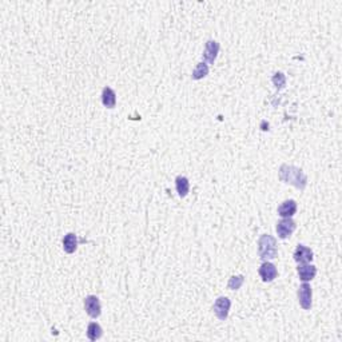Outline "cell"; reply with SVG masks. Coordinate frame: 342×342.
<instances>
[{"label": "cell", "mask_w": 342, "mask_h": 342, "mask_svg": "<svg viewBox=\"0 0 342 342\" xmlns=\"http://www.w3.org/2000/svg\"><path fill=\"white\" fill-rule=\"evenodd\" d=\"M102 334H103V330H102V327L99 324H96V322H91L90 325L87 326V338L90 340V341H96V340H99L102 337Z\"/></svg>", "instance_id": "obj_15"}, {"label": "cell", "mask_w": 342, "mask_h": 342, "mask_svg": "<svg viewBox=\"0 0 342 342\" xmlns=\"http://www.w3.org/2000/svg\"><path fill=\"white\" fill-rule=\"evenodd\" d=\"M243 282H245L243 275H234V277H231L229 279L227 288H229L230 290H238V289L243 285Z\"/></svg>", "instance_id": "obj_18"}, {"label": "cell", "mask_w": 342, "mask_h": 342, "mask_svg": "<svg viewBox=\"0 0 342 342\" xmlns=\"http://www.w3.org/2000/svg\"><path fill=\"white\" fill-rule=\"evenodd\" d=\"M207 75H208V66L206 63L201 62V63H198L197 66H195V68H194V71H192L191 78L194 80H201L203 79V78H206Z\"/></svg>", "instance_id": "obj_16"}, {"label": "cell", "mask_w": 342, "mask_h": 342, "mask_svg": "<svg viewBox=\"0 0 342 342\" xmlns=\"http://www.w3.org/2000/svg\"><path fill=\"white\" fill-rule=\"evenodd\" d=\"M272 82L273 85L275 86L277 90H282L283 87H285V85H286V76H285L282 72H275V74L273 75Z\"/></svg>", "instance_id": "obj_17"}, {"label": "cell", "mask_w": 342, "mask_h": 342, "mask_svg": "<svg viewBox=\"0 0 342 342\" xmlns=\"http://www.w3.org/2000/svg\"><path fill=\"white\" fill-rule=\"evenodd\" d=\"M219 52V43L217 40H207L206 46H205V51H203L202 59L203 63L214 64L215 59L218 56Z\"/></svg>", "instance_id": "obj_7"}, {"label": "cell", "mask_w": 342, "mask_h": 342, "mask_svg": "<svg viewBox=\"0 0 342 342\" xmlns=\"http://www.w3.org/2000/svg\"><path fill=\"white\" fill-rule=\"evenodd\" d=\"M278 178L283 183H288L291 186L297 187L298 190H305L308 186V176L298 167L293 165H286L283 163L278 170Z\"/></svg>", "instance_id": "obj_1"}, {"label": "cell", "mask_w": 342, "mask_h": 342, "mask_svg": "<svg viewBox=\"0 0 342 342\" xmlns=\"http://www.w3.org/2000/svg\"><path fill=\"white\" fill-rule=\"evenodd\" d=\"M277 234L281 239H288L295 230V222L291 218H282L277 223Z\"/></svg>", "instance_id": "obj_5"}, {"label": "cell", "mask_w": 342, "mask_h": 342, "mask_svg": "<svg viewBox=\"0 0 342 342\" xmlns=\"http://www.w3.org/2000/svg\"><path fill=\"white\" fill-rule=\"evenodd\" d=\"M297 273H298L301 281L309 282L311 279H314L315 274H317V267L309 265V263H299L297 267Z\"/></svg>", "instance_id": "obj_10"}, {"label": "cell", "mask_w": 342, "mask_h": 342, "mask_svg": "<svg viewBox=\"0 0 342 342\" xmlns=\"http://www.w3.org/2000/svg\"><path fill=\"white\" fill-rule=\"evenodd\" d=\"M258 273H259V277L262 278V281H263V282H272V281H274L278 275L277 267L274 266L272 262H267V261L262 263L261 267H259V270H258Z\"/></svg>", "instance_id": "obj_8"}, {"label": "cell", "mask_w": 342, "mask_h": 342, "mask_svg": "<svg viewBox=\"0 0 342 342\" xmlns=\"http://www.w3.org/2000/svg\"><path fill=\"white\" fill-rule=\"evenodd\" d=\"M294 261L298 263H309L313 261V251L310 247L305 245H298L297 249L294 250Z\"/></svg>", "instance_id": "obj_9"}, {"label": "cell", "mask_w": 342, "mask_h": 342, "mask_svg": "<svg viewBox=\"0 0 342 342\" xmlns=\"http://www.w3.org/2000/svg\"><path fill=\"white\" fill-rule=\"evenodd\" d=\"M230 306H231V301L227 297H219L215 302H214L213 311L214 314L217 315V318L221 321H224L229 317Z\"/></svg>", "instance_id": "obj_4"}, {"label": "cell", "mask_w": 342, "mask_h": 342, "mask_svg": "<svg viewBox=\"0 0 342 342\" xmlns=\"http://www.w3.org/2000/svg\"><path fill=\"white\" fill-rule=\"evenodd\" d=\"M78 249V238L74 233H68L63 238V250L67 254H72Z\"/></svg>", "instance_id": "obj_13"}, {"label": "cell", "mask_w": 342, "mask_h": 342, "mask_svg": "<svg viewBox=\"0 0 342 342\" xmlns=\"http://www.w3.org/2000/svg\"><path fill=\"white\" fill-rule=\"evenodd\" d=\"M175 187L176 191H178V195L181 198H185L188 194V190H190V182H188L186 176H176Z\"/></svg>", "instance_id": "obj_14"}, {"label": "cell", "mask_w": 342, "mask_h": 342, "mask_svg": "<svg viewBox=\"0 0 342 342\" xmlns=\"http://www.w3.org/2000/svg\"><path fill=\"white\" fill-rule=\"evenodd\" d=\"M85 309L86 313L90 315L91 318H98L102 313L101 301L96 295H88L85 298Z\"/></svg>", "instance_id": "obj_6"}, {"label": "cell", "mask_w": 342, "mask_h": 342, "mask_svg": "<svg viewBox=\"0 0 342 342\" xmlns=\"http://www.w3.org/2000/svg\"><path fill=\"white\" fill-rule=\"evenodd\" d=\"M258 256L263 261L274 259L278 256L277 239L269 234H263L258 239Z\"/></svg>", "instance_id": "obj_2"}, {"label": "cell", "mask_w": 342, "mask_h": 342, "mask_svg": "<svg viewBox=\"0 0 342 342\" xmlns=\"http://www.w3.org/2000/svg\"><path fill=\"white\" fill-rule=\"evenodd\" d=\"M298 302L301 305V308L304 310H310L311 309V305H313V301H311V297H313V291H311V288L308 282H304L301 286L298 288Z\"/></svg>", "instance_id": "obj_3"}, {"label": "cell", "mask_w": 342, "mask_h": 342, "mask_svg": "<svg viewBox=\"0 0 342 342\" xmlns=\"http://www.w3.org/2000/svg\"><path fill=\"white\" fill-rule=\"evenodd\" d=\"M102 103L107 108H114L117 104V94L110 87H104L102 91Z\"/></svg>", "instance_id": "obj_12"}, {"label": "cell", "mask_w": 342, "mask_h": 342, "mask_svg": "<svg viewBox=\"0 0 342 342\" xmlns=\"http://www.w3.org/2000/svg\"><path fill=\"white\" fill-rule=\"evenodd\" d=\"M295 213H297V203L293 199L285 201L278 207V215L282 218H291Z\"/></svg>", "instance_id": "obj_11"}]
</instances>
